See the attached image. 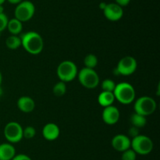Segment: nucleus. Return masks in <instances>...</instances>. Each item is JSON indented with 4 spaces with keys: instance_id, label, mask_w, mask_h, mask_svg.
Masks as SVG:
<instances>
[{
    "instance_id": "f257e3e1",
    "label": "nucleus",
    "mask_w": 160,
    "mask_h": 160,
    "mask_svg": "<svg viewBox=\"0 0 160 160\" xmlns=\"http://www.w3.org/2000/svg\"><path fill=\"white\" fill-rule=\"evenodd\" d=\"M21 45L28 53L32 55L39 54L44 47V41L40 34L35 31H28L20 36Z\"/></svg>"
},
{
    "instance_id": "f03ea898",
    "label": "nucleus",
    "mask_w": 160,
    "mask_h": 160,
    "mask_svg": "<svg viewBox=\"0 0 160 160\" xmlns=\"http://www.w3.org/2000/svg\"><path fill=\"white\" fill-rule=\"evenodd\" d=\"M113 94L115 99L123 104H131L134 101L136 97L134 86L128 83H120L116 85Z\"/></svg>"
},
{
    "instance_id": "7ed1b4c3",
    "label": "nucleus",
    "mask_w": 160,
    "mask_h": 160,
    "mask_svg": "<svg viewBox=\"0 0 160 160\" xmlns=\"http://www.w3.org/2000/svg\"><path fill=\"white\" fill-rule=\"evenodd\" d=\"M153 147L154 144L152 139L145 135L139 134L131 140V148H132L137 155H148L152 152Z\"/></svg>"
},
{
    "instance_id": "20e7f679",
    "label": "nucleus",
    "mask_w": 160,
    "mask_h": 160,
    "mask_svg": "<svg viewBox=\"0 0 160 160\" xmlns=\"http://www.w3.org/2000/svg\"><path fill=\"white\" fill-rule=\"evenodd\" d=\"M56 73L60 81L69 83L78 76V67L73 61H63L58 65Z\"/></svg>"
},
{
    "instance_id": "39448f33",
    "label": "nucleus",
    "mask_w": 160,
    "mask_h": 160,
    "mask_svg": "<svg viewBox=\"0 0 160 160\" xmlns=\"http://www.w3.org/2000/svg\"><path fill=\"white\" fill-rule=\"evenodd\" d=\"M156 107H157L156 102L152 97L143 96L135 100L134 109L136 113H138L144 116H148L156 111Z\"/></svg>"
},
{
    "instance_id": "423d86ee",
    "label": "nucleus",
    "mask_w": 160,
    "mask_h": 160,
    "mask_svg": "<svg viewBox=\"0 0 160 160\" xmlns=\"http://www.w3.org/2000/svg\"><path fill=\"white\" fill-rule=\"evenodd\" d=\"M78 80L84 87L95 89L99 84V76L94 69L84 67L78 73Z\"/></svg>"
},
{
    "instance_id": "0eeeda50",
    "label": "nucleus",
    "mask_w": 160,
    "mask_h": 160,
    "mask_svg": "<svg viewBox=\"0 0 160 160\" xmlns=\"http://www.w3.org/2000/svg\"><path fill=\"white\" fill-rule=\"evenodd\" d=\"M35 13V6L34 3L28 0H23L17 5L14 10V17L20 21H28L34 17Z\"/></svg>"
},
{
    "instance_id": "6e6552de",
    "label": "nucleus",
    "mask_w": 160,
    "mask_h": 160,
    "mask_svg": "<svg viewBox=\"0 0 160 160\" xmlns=\"http://www.w3.org/2000/svg\"><path fill=\"white\" fill-rule=\"evenodd\" d=\"M4 136L10 144L18 143L23 139V128L21 125L17 122H9L5 125Z\"/></svg>"
},
{
    "instance_id": "1a4fd4ad",
    "label": "nucleus",
    "mask_w": 160,
    "mask_h": 160,
    "mask_svg": "<svg viewBox=\"0 0 160 160\" xmlns=\"http://www.w3.org/2000/svg\"><path fill=\"white\" fill-rule=\"evenodd\" d=\"M138 67V62L132 56H126L120 60L117 64L116 71L117 75L128 76L135 72Z\"/></svg>"
},
{
    "instance_id": "9d476101",
    "label": "nucleus",
    "mask_w": 160,
    "mask_h": 160,
    "mask_svg": "<svg viewBox=\"0 0 160 160\" xmlns=\"http://www.w3.org/2000/svg\"><path fill=\"white\" fill-rule=\"evenodd\" d=\"M102 11L106 18L110 21H118L123 16V7L116 3H107Z\"/></svg>"
},
{
    "instance_id": "9b49d317",
    "label": "nucleus",
    "mask_w": 160,
    "mask_h": 160,
    "mask_svg": "<svg viewBox=\"0 0 160 160\" xmlns=\"http://www.w3.org/2000/svg\"><path fill=\"white\" fill-rule=\"evenodd\" d=\"M120 111L117 107L110 105L104 108L102 114V118L105 123L107 125H114L120 119Z\"/></svg>"
},
{
    "instance_id": "f8f14e48",
    "label": "nucleus",
    "mask_w": 160,
    "mask_h": 160,
    "mask_svg": "<svg viewBox=\"0 0 160 160\" xmlns=\"http://www.w3.org/2000/svg\"><path fill=\"white\" fill-rule=\"evenodd\" d=\"M111 144H112V147L116 151L123 152L128 149L131 148V140L127 135L117 134L112 137Z\"/></svg>"
},
{
    "instance_id": "ddd939ff",
    "label": "nucleus",
    "mask_w": 160,
    "mask_h": 160,
    "mask_svg": "<svg viewBox=\"0 0 160 160\" xmlns=\"http://www.w3.org/2000/svg\"><path fill=\"white\" fill-rule=\"evenodd\" d=\"M42 134L44 138L47 141H52L57 139L60 134V130L56 124L49 122L44 125L42 130Z\"/></svg>"
},
{
    "instance_id": "4468645a",
    "label": "nucleus",
    "mask_w": 160,
    "mask_h": 160,
    "mask_svg": "<svg viewBox=\"0 0 160 160\" xmlns=\"http://www.w3.org/2000/svg\"><path fill=\"white\" fill-rule=\"evenodd\" d=\"M17 107L22 112L30 113L34 111L35 108V102L31 97L23 96L17 100Z\"/></svg>"
},
{
    "instance_id": "2eb2a0df",
    "label": "nucleus",
    "mask_w": 160,
    "mask_h": 160,
    "mask_svg": "<svg viewBox=\"0 0 160 160\" xmlns=\"http://www.w3.org/2000/svg\"><path fill=\"white\" fill-rule=\"evenodd\" d=\"M17 155L14 146L10 143L0 144V160H12Z\"/></svg>"
},
{
    "instance_id": "dca6fc26",
    "label": "nucleus",
    "mask_w": 160,
    "mask_h": 160,
    "mask_svg": "<svg viewBox=\"0 0 160 160\" xmlns=\"http://www.w3.org/2000/svg\"><path fill=\"white\" fill-rule=\"evenodd\" d=\"M113 92H107V91H102L101 93L98 95V101L101 106L103 108L112 105L114 100H115Z\"/></svg>"
},
{
    "instance_id": "f3484780",
    "label": "nucleus",
    "mask_w": 160,
    "mask_h": 160,
    "mask_svg": "<svg viewBox=\"0 0 160 160\" xmlns=\"http://www.w3.org/2000/svg\"><path fill=\"white\" fill-rule=\"evenodd\" d=\"M6 28L8 29L9 32L11 33V35H18L23 30V23L14 17L11 20H9Z\"/></svg>"
},
{
    "instance_id": "a211bd4d",
    "label": "nucleus",
    "mask_w": 160,
    "mask_h": 160,
    "mask_svg": "<svg viewBox=\"0 0 160 160\" xmlns=\"http://www.w3.org/2000/svg\"><path fill=\"white\" fill-rule=\"evenodd\" d=\"M130 121H131V123L133 126H135L138 129L144 127L147 123L146 116H144L136 112L131 115Z\"/></svg>"
},
{
    "instance_id": "6ab92c4d",
    "label": "nucleus",
    "mask_w": 160,
    "mask_h": 160,
    "mask_svg": "<svg viewBox=\"0 0 160 160\" xmlns=\"http://www.w3.org/2000/svg\"><path fill=\"white\" fill-rule=\"evenodd\" d=\"M6 45L8 49L12 50H17L21 46V39L18 35H11L6 39Z\"/></svg>"
},
{
    "instance_id": "aec40b11",
    "label": "nucleus",
    "mask_w": 160,
    "mask_h": 160,
    "mask_svg": "<svg viewBox=\"0 0 160 160\" xmlns=\"http://www.w3.org/2000/svg\"><path fill=\"white\" fill-rule=\"evenodd\" d=\"M98 57L92 53L88 54L84 59V64L85 65V67H88V68L94 69L98 64Z\"/></svg>"
},
{
    "instance_id": "412c9836",
    "label": "nucleus",
    "mask_w": 160,
    "mask_h": 160,
    "mask_svg": "<svg viewBox=\"0 0 160 160\" xmlns=\"http://www.w3.org/2000/svg\"><path fill=\"white\" fill-rule=\"evenodd\" d=\"M52 92L56 97H62L67 92V85L66 83L62 81H59L53 86Z\"/></svg>"
},
{
    "instance_id": "4be33fe9",
    "label": "nucleus",
    "mask_w": 160,
    "mask_h": 160,
    "mask_svg": "<svg viewBox=\"0 0 160 160\" xmlns=\"http://www.w3.org/2000/svg\"><path fill=\"white\" fill-rule=\"evenodd\" d=\"M116 83L113 80L110 78H106L103 80L102 83V91H107V92H113L116 87Z\"/></svg>"
},
{
    "instance_id": "5701e85b",
    "label": "nucleus",
    "mask_w": 160,
    "mask_h": 160,
    "mask_svg": "<svg viewBox=\"0 0 160 160\" xmlns=\"http://www.w3.org/2000/svg\"><path fill=\"white\" fill-rule=\"evenodd\" d=\"M136 158L137 154L132 148H129L122 152L121 160H136Z\"/></svg>"
},
{
    "instance_id": "b1692460",
    "label": "nucleus",
    "mask_w": 160,
    "mask_h": 160,
    "mask_svg": "<svg viewBox=\"0 0 160 160\" xmlns=\"http://www.w3.org/2000/svg\"><path fill=\"white\" fill-rule=\"evenodd\" d=\"M36 135V130L34 127L28 125L23 129V137L26 139H32Z\"/></svg>"
},
{
    "instance_id": "393cba45",
    "label": "nucleus",
    "mask_w": 160,
    "mask_h": 160,
    "mask_svg": "<svg viewBox=\"0 0 160 160\" xmlns=\"http://www.w3.org/2000/svg\"><path fill=\"white\" fill-rule=\"evenodd\" d=\"M8 21H9V19H8V17L6 16V14L5 13H0V33L2 32L4 30L6 29Z\"/></svg>"
},
{
    "instance_id": "a878e982",
    "label": "nucleus",
    "mask_w": 160,
    "mask_h": 160,
    "mask_svg": "<svg viewBox=\"0 0 160 160\" xmlns=\"http://www.w3.org/2000/svg\"><path fill=\"white\" fill-rule=\"evenodd\" d=\"M128 134H129V136H131L132 138L134 137V136H137L138 135L140 134V133H139V129L132 125V126L129 129V130H128Z\"/></svg>"
},
{
    "instance_id": "bb28decb",
    "label": "nucleus",
    "mask_w": 160,
    "mask_h": 160,
    "mask_svg": "<svg viewBox=\"0 0 160 160\" xmlns=\"http://www.w3.org/2000/svg\"><path fill=\"white\" fill-rule=\"evenodd\" d=\"M12 160H32V159H31V157L25 155V154H18V155H16Z\"/></svg>"
},
{
    "instance_id": "cd10ccee",
    "label": "nucleus",
    "mask_w": 160,
    "mask_h": 160,
    "mask_svg": "<svg viewBox=\"0 0 160 160\" xmlns=\"http://www.w3.org/2000/svg\"><path fill=\"white\" fill-rule=\"evenodd\" d=\"M115 3L121 7H123V6H127L128 5H129L131 0H115Z\"/></svg>"
},
{
    "instance_id": "c85d7f7f",
    "label": "nucleus",
    "mask_w": 160,
    "mask_h": 160,
    "mask_svg": "<svg viewBox=\"0 0 160 160\" xmlns=\"http://www.w3.org/2000/svg\"><path fill=\"white\" fill-rule=\"evenodd\" d=\"M8 3H9L10 4L12 5H18L19 3H20L21 2H23V0H6Z\"/></svg>"
},
{
    "instance_id": "c756f323",
    "label": "nucleus",
    "mask_w": 160,
    "mask_h": 160,
    "mask_svg": "<svg viewBox=\"0 0 160 160\" xmlns=\"http://www.w3.org/2000/svg\"><path fill=\"white\" fill-rule=\"evenodd\" d=\"M106 4H107V3H104V2H102V3H100L99 4V8L102 9V10H103V9H105V7H106Z\"/></svg>"
},
{
    "instance_id": "7c9ffc66",
    "label": "nucleus",
    "mask_w": 160,
    "mask_h": 160,
    "mask_svg": "<svg viewBox=\"0 0 160 160\" xmlns=\"http://www.w3.org/2000/svg\"><path fill=\"white\" fill-rule=\"evenodd\" d=\"M4 13V7L3 5H0V13Z\"/></svg>"
},
{
    "instance_id": "2f4dec72",
    "label": "nucleus",
    "mask_w": 160,
    "mask_h": 160,
    "mask_svg": "<svg viewBox=\"0 0 160 160\" xmlns=\"http://www.w3.org/2000/svg\"><path fill=\"white\" fill-rule=\"evenodd\" d=\"M2 72H0V86L2 84Z\"/></svg>"
},
{
    "instance_id": "473e14b6",
    "label": "nucleus",
    "mask_w": 160,
    "mask_h": 160,
    "mask_svg": "<svg viewBox=\"0 0 160 160\" xmlns=\"http://www.w3.org/2000/svg\"><path fill=\"white\" fill-rule=\"evenodd\" d=\"M3 93V90H2V88L1 87V86H0V97H1Z\"/></svg>"
},
{
    "instance_id": "72a5a7b5",
    "label": "nucleus",
    "mask_w": 160,
    "mask_h": 160,
    "mask_svg": "<svg viewBox=\"0 0 160 160\" xmlns=\"http://www.w3.org/2000/svg\"><path fill=\"white\" fill-rule=\"evenodd\" d=\"M6 0H0V5H3Z\"/></svg>"
}]
</instances>
